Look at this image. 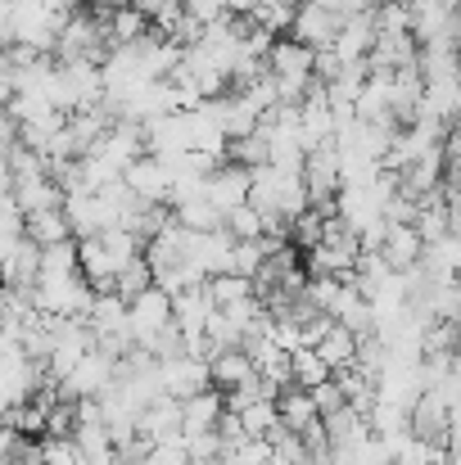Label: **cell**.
Here are the masks:
<instances>
[{
  "label": "cell",
  "mask_w": 461,
  "mask_h": 465,
  "mask_svg": "<svg viewBox=\"0 0 461 465\" xmlns=\"http://www.w3.org/2000/svg\"><path fill=\"white\" fill-rule=\"evenodd\" d=\"M312 59H316V50H307L304 41H295V36H276L272 41V50H267V77L276 82L281 104H304L307 86L316 82L312 77Z\"/></svg>",
  "instance_id": "obj_1"
},
{
  "label": "cell",
  "mask_w": 461,
  "mask_h": 465,
  "mask_svg": "<svg viewBox=\"0 0 461 465\" xmlns=\"http://www.w3.org/2000/svg\"><path fill=\"white\" fill-rule=\"evenodd\" d=\"M158 384H163V393H167V398H176V402H185V398H195V393L213 389L208 357H199V352H181V357L158 361Z\"/></svg>",
  "instance_id": "obj_2"
},
{
  "label": "cell",
  "mask_w": 461,
  "mask_h": 465,
  "mask_svg": "<svg viewBox=\"0 0 461 465\" xmlns=\"http://www.w3.org/2000/svg\"><path fill=\"white\" fill-rule=\"evenodd\" d=\"M339 23H344V18H339L330 5H321V0H299L295 23H290V36L304 41L307 50H330L335 36H339Z\"/></svg>",
  "instance_id": "obj_3"
},
{
  "label": "cell",
  "mask_w": 461,
  "mask_h": 465,
  "mask_svg": "<svg viewBox=\"0 0 461 465\" xmlns=\"http://www.w3.org/2000/svg\"><path fill=\"white\" fill-rule=\"evenodd\" d=\"M448 416H453V407L444 402V393H439V389H426V393L412 402V411H407V430H412L416 439L435 443V448H448Z\"/></svg>",
  "instance_id": "obj_4"
},
{
  "label": "cell",
  "mask_w": 461,
  "mask_h": 465,
  "mask_svg": "<svg viewBox=\"0 0 461 465\" xmlns=\"http://www.w3.org/2000/svg\"><path fill=\"white\" fill-rule=\"evenodd\" d=\"M204 194H208L222 213H231L236 203H249V167L222 158V163L204 176Z\"/></svg>",
  "instance_id": "obj_5"
},
{
  "label": "cell",
  "mask_w": 461,
  "mask_h": 465,
  "mask_svg": "<svg viewBox=\"0 0 461 465\" xmlns=\"http://www.w3.org/2000/svg\"><path fill=\"white\" fill-rule=\"evenodd\" d=\"M123 181H127L145 203H167V199H172V167L158 154H141L123 172Z\"/></svg>",
  "instance_id": "obj_6"
},
{
  "label": "cell",
  "mask_w": 461,
  "mask_h": 465,
  "mask_svg": "<svg viewBox=\"0 0 461 465\" xmlns=\"http://www.w3.org/2000/svg\"><path fill=\"white\" fill-rule=\"evenodd\" d=\"M136 430L150 439V443H181V402L158 393L150 407L136 416Z\"/></svg>",
  "instance_id": "obj_7"
},
{
  "label": "cell",
  "mask_w": 461,
  "mask_h": 465,
  "mask_svg": "<svg viewBox=\"0 0 461 465\" xmlns=\"http://www.w3.org/2000/svg\"><path fill=\"white\" fill-rule=\"evenodd\" d=\"M421 249H426V240L416 235V226H412V222H385L380 258H385L394 272H407V267H416V262H421Z\"/></svg>",
  "instance_id": "obj_8"
},
{
  "label": "cell",
  "mask_w": 461,
  "mask_h": 465,
  "mask_svg": "<svg viewBox=\"0 0 461 465\" xmlns=\"http://www.w3.org/2000/svg\"><path fill=\"white\" fill-rule=\"evenodd\" d=\"M127 316H132V334H136V343H141L145 334L163 330V325L172 321V294L150 285L145 294H136V299L127 303Z\"/></svg>",
  "instance_id": "obj_9"
},
{
  "label": "cell",
  "mask_w": 461,
  "mask_h": 465,
  "mask_svg": "<svg viewBox=\"0 0 461 465\" xmlns=\"http://www.w3.org/2000/svg\"><path fill=\"white\" fill-rule=\"evenodd\" d=\"M371 45H376V23H371V14H348V18L339 23V36H335L330 50H335L344 64H357V59L371 54Z\"/></svg>",
  "instance_id": "obj_10"
},
{
  "label": "cell",
  "mask_w": 461,
  "mask_h": 465,
  "mask_svg": "<svg viewBox=\"0 0 461 465\" xmlns=\"http://www.w3.org/2000/svg\"><path fill=\"white\" fill-rule=\"evenodd\" d=\"M226 411V398L222 389H204L195 398L181 402V439L185 434H204V430H217V416Z\"/></svg>",
  "instance_id": "obj_11"
},
{
  "label": "cell",
  "mask_w": 461,
  "mask_h": 465,
  "mask_svg": "<svg viewBox=\"0 0 461 465\" xmlns=\"http://www.w3.org/2000/svg\"><path fill=\"white\" fill-rule=\"evenodd\" d=\"M208 375H213V389H236V384L254 380L258 366H254V357L245 348H222V352L208 357Z\"/></svg>",
  "instance_id": "obj_12"
},
{
  "label": "cell",
  "mask_w": 461,
  "mask_h": 465,
  "mask_svg": "<svg viewBox=\"0 0 461 465\" xmlns=\"http://www.w3.org/2000/svg\"><path fill=\"white\" fill-rule=\"evenodd\" d=\"M276 411H281V425L295 430V434H304L307 425L321 420V411H316V402H312V389H299V384H286V389L276 393Z\"/></svg>",
  "instance_id": "obj_13"
},
{
  "label": "cell",
  "mask_w": 461,
  "mask_h": 465,
  "mask_svg": "<svg viewBox=\"0 0 461 465\" xmlns=\"http://www.w3.org/2000/svg\"><path fill=\"white\" fill-rule=\"evenodd\" d=\"M41 249L45 244H59V240H77L73 235V226H68V213H64V203H55V208H41V213H27V226H23Z\"/></svg>",
  "instance_id": "obj_14"
},
{
  "label": "cell",
  "mask_w": 461,
  "mask_h": 465,
  "mask_svg": "<svg viewBox=\"0 0 461 465\" xmlns=\"http://www.w3.org/2000/svg\"><path fill=\"white\" fill-rule=\"evenodd\" d=\"M316 357L330 366V371H344V366H353V357H357V334L348 330V325H330L326 334H321V343H316Z\"/></svg>",
  "instance_id": "obj_15"
},
{
  "label": "cell",
  "mask_w": 461,
  "mask_h": 465,
  "mask_svg": "<svg viewBox=\"0 0 461 465\" xmlns=\"http://www.w3.org/2000/svg\"><path fill=\"white\" fill-rule=\"evenodd\" d=\"M204 290H208L213 308H231V303H240V299L254 294V281L249 276H236V272H217V276L204 281Z\"/></svg>",
  "instance_id": "obj_16"
},
{
  "label": "cell",
  "mask_w": 461,
  "mask_h": 465,
  "mask_svg": "<svg viewBox=\"0 0 461 465\" xmlns=\"http://www.w3.org/2000/svg\"><path fill=\"white\" fill-rule=\"evenodd\" d=\"M222 231H226L231 240H263V235H267L263 213H258L254 203H236V208L222 217Z\"/></svg>",
  "instance_id": "obj_17"
},
{
  "label": "cell",
  "mask_w": 461,
  "mask_h": 465,
  "mask_svg": "<svg viewBox=\"0 0 461 465\" xmlns=\"http://www.w3.org/2000/svg\"><path fill=\"white\" fill-rule=\"evenodd\" d=\"M240 416V425H245V434L249 439H267L276 425H281V411H276V398H258V402H249L245 411H236Z\"/></svg>",
  "instance_id": "obj_18"
},
{
  "label": "cell",
  "mask_w": 461,
  "mask_h": 465,
  "mask_svg": "<svg viewBox=\"0 0 461 465\" xmlns=\"http://www.w3.org/2000/svg\"><path fill=\"white\" fill-rule=\"evenodd\" d=\"M290 371H295V384L299 389H316V384H326L335 371L316 357V348H295L290 352Z\"/></svg>",
  "instance_id": "obj_19"
},
{
  "label": "cell",
  "mask_w": 461,
  "mask_h": 465,
  "mask_svg": "<svg viewBox=\"0 0 461 465\" xmlns=\"http://www.w3.org/2000/svg\"><path fill=\"white\" fill-rule=\"evenodd\" d=\"M150 285H154V272H150V262H145V253H141L136 262H127V267L114 276V294H123L127 303H132L136 294H145Z\"/></svg>",
  "instance_id": "obj_20"
},
{
  "label": "cell",
  "mask_w": 461,
  "mask_h": 465,
  "mask_svg": "<svg viewBox=\"0 0 461 465\" xmlns=\"http://www.w3.org/2000/svg\"><path fill=\"white\" fill-rule=\"evenodd\" d=\"M185 457H190V465L217 461V457H222V434H217V430H204V434H185Z\"/></svg>",
  "instance_id": "obj_21"
},
{
  "label": "cell",
  "mask_w": 461,
  "mask_h": 465,
  "mask_svg": "<svg viewBox=\"0 0 461 465\" xmlns=\"http://www.w3.org/2000/svg\"><path fill=\"white\" fill-rule=\"evenodd\" d=\"M41 452H45V465H86L73 434H64V439H45V448H41Z\"/></svg>",
  "instance_id": "obj_22"
},
{
  "label": "cell",
  "mask_w": 461,
  "mask_h": 465,
  "mask_svg": "<svg viewBox=\"0 0 461 465\" xmlns=\"http://www.w3.org/2000/svg\"><path fill=\"white\" fill-rule=\"evenodd\" d=\"M181 14L208 27V23H217V18L231 14V0H181Z\"/></svg>",
  "instance_id": "obj_23"
},
{
  "label": "cell",
  "mask_w": 461,
  "mask_h": 465,
  "mask_svg": "<svg viewBox=\"0 0 461 465\" xmlns=\"http://www.w3.org/2000/svg\"><path fill=\"white\" fill-rule=\"evenodd\" d=\"M312 402H316V411H321V416H330V411H339V407H344V389L335 384V375H330L326 384H316V389H312Z\"/></svg>",
  "instance_id": "obj_24"
},
{
  "label": "cell",
  "mask_w": 461,
  "mask_h": 465,
  "mask_svg": "<svg viewBox=\"0 0 461 465\" xmlns=\"http://www.w3.org/2000/svg\"><path fill=\"white\" fill-rule=\"evenodd\" d=\"M217 434H222V448H236V443H245V439H249L236 411H222V416H217Z\"/></svg>",
  "instance_id": "obj_25"
},
{
  "label": "cell",
  "mask_w": 461,
  "mask_h": 465,
  "mask_svg": "<svg viewBox=\"0 0 461 465\" xmlns=\"http://www.w3.org/2000/svg\"><path fill=\"white\" fill-rule=\"evenodd\" d=\"M448 448L461 452V407H453V416H448Z\"/></svg>",
  "instance_id": "obj_26"
},
{
  "label": "cell",
  "mask_w": 461,
  "mask_h": 465,
  "mask_svg": "<svg viewBox=\"0 0 461 465\" xmlns=\"http://www.w3.org/2000/svg\"><path fill=\"white\" fill-rule=\"evenodd\" d=\"M453 132L461 136V100H457V109H453Z\"/></svg>",
  "instance_id": "obj_27"
},
{
  "label": "cell",
  "mask_w": 461,
  "mask_h": 465,
  "mask_svg": "<svg viewBox=\"0 0 461 465\" xmlns=\"http://www.w3.org/2000/svg\"><path fill=\"white\" fill-rule=\"evenodd\" d=\"M426 465H444V448H439V452H435V457H430Z\"/></svg>",
  "instance_id": "obj_28"
},
{
  "label": "cell",
  "mask_w": 461,
  "mask_h": 465,
  "mask_svg": "<svg viewBox=\"0 0 461 465\" xmlns=\"http://www.w3.org/2000/svg\"><path fill=\"white\" fill-rule=\"evenodd\" d=\"M199 465H222V461H199Z\"/></svg>",
  "instance_id": "obj_29"
}]
</instances>
